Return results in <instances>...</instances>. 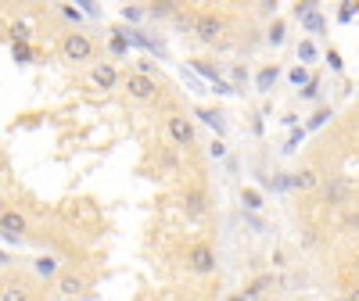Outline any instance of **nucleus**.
I'll return each instance as SVG.
<instances>
[{"label":"nucleus","mask_w":359,"mask_h":301,"mask_svg":"<svg viewBox=\"0 0 359 301\" xmlns=\"http://www.w3.org/2000/svg\"><path fill=\"white\" fill-rule=\"evenodd\" d=\"M165 133H169V140L176 144V147H194V140H198V133H194V122L187 115H180V111H172L169 118H165Z\"/></svg>","instance_id":"obj_1"},{"label":"nucleus","mask_w":359,"mask_h":301,"mask_svg":"<svg viewBox=\"0 0 359 301\" xmlns=\"http://www.w3.org/2000/svg\"><path fill=\"white\" fill-rule=\"evenodd\" d=\"M187 269L191 273H198V276H208V273H216V251L208 248V244H191L187 248Z\"/></svg>","instance_id":"obj_2"},{"label":"nucleus","mask_w":359,"mask_h":301,"mask_svg":"<svg viewBox=\"0 0 359 301\" xmlns=\"http://www.w3.org/2000/svg\"><path fill=\"white\" fill-rule=\"evenodd\" d=\"M62 50H65L69 62H90V57H94V40L86 33H65Z\"/></svg>","instance_id":"obj_3"},{"label":"nucleus","mask_w":359,"mask_h":301,"mask_svg":"<svg viewBox=\"0 0 359 301\" xmlns=\"http://www.w3.org/2000/svg\"><path fill=\"white\" fill-rule=\"evenodd\" d=\"M194 36H198L201 43H219V36H223V18L212 15V11L198 15V22H194Z\"/></svg>","instance_id":"obj_4"},{"label":"nucleus","mask_w":359,"mask_h":301,"mask_svg":"<svg viewBox=\"0 0 359 301\" xmlns=\"http://www.w3.org/2000/svg\"><path fill=\"white\" fill-rule=\"evenodd\" d=\"M126 94H130L133 101H155V97H158V83H155L151 76L133 72V76H126Z\"/></svg>","instance_id":"obj_5"},{"label":"nucleus","mask_w":359,"mask_h":301,"mask_svg":"<svg viewBox=\"0 0 359 301\" xmlns=\"http://www.w3.org/2000/svg\"><path fill=\"white\" fill-rule=\"evenodd\" d=\"M0 233H4L8 244H18L25 237V219L18 212H11V208H4V212H0Z\"/></svg>","instance_id":"obj_6"},{"label":"nucleus","mask_w":359,"mask_h":301,"mask_svg":"<svg viewBox=\"0 0 359 301\" xmlns=\"http://www.w3.org/2000/svg\"><path fill=\"white\" fill-rule=\"evenodd\" d=\"M90 83H94L97 90H115L118 86V72L111 62H97L94 69H90Z\"/></svg>","instance_id":"obj_7"},{"label":"nucleus","mask_w":359,"mask_h":301,"mask_svg":"<svg viewBox=\"0 0 359 301\" xmlns=\"http://www.w3.org/2000/svg\"><path fill=\"white\" fill-rule=\"evenodd\" d=\"M205 208H208V197H205V190L191 187V190L184 194V212H187V219H191V223H198V219L205 216Z\"/></svg>","instance_id":"obj_8"},{"label":"nucleus","mask_w":359,"mask_h":301,"mask_svg":"<svg viewBox=\"0 0 359 301\" xmlns=\"http://www.w3.org/2000/svg\"><path fill=\"white\" fill-rule=\"evenodd\" d=\"M33 273L40 280H54L57 273H62V258H54V255H36L33 258Z\"/></svg>","instance_id":"obj_9"},{"label":"nucleus","mask_w":359,"mask_h":301,"mask_svg":"<svg viewBox=\"0 0 359 301\" xmlns=\"http://www.w3.org/2000/svg\"><path fill=\"white\" fill-rule=\"evenodd\" d=\"M348 194H352V183H348V179H341V176H334V179H327V183H323V197L331 201V204L345 201Z\"/></svg>","instance_id":"obj_10"},{"label":"nucleus","mask_w":359,"mask_h":301,"mask_svg":"<svg viewBox=\"0 0 359 301\" xmlns=\"http://www.w3.org/2000/svg\"><path fill=\"white\" fill-rule=\"evenodd\" d=\"M277 79H280V69H277V65H262V69L255 72V90H259V94H273Z\"/></svg>","instance_id":"obj_11"},{"label":"nucleus","mask_w":359,"mask_h":301,"mask_svg":"<svg viewBox=\"0 0 359 301\" xmlns=\"http://www.w3.org/2000/svg\"><path fill=\"white\" fill-rule=\"evenodd\" d=\"M194 115L201 118L205 126H212V130H216V136H223V133H226V118H223L219 111H212V108H194Z\"/></svg>","instance_id":"obj_12"},{"label":"nucleus","mask_w":359,"mask_h":301,"mask_svg":"<svg viewBox=\"0 0 359 301\" xmlns=\"http://www.w3.org/2000/svg\"><path fill=\"white\" fill-rule=\"evenodd\" d=\"M86 287V280L79 276V273H62V276H57V290H62L65 298H72V294H79Z\"/></svg>","instance_id":"obj_13"},{"label":"nucleus","mask_w":359,"mask_h":301,"mask_svg":"<svg viewBox=\"0 0 359 301\" xmlns=\"http://www.w3.org/2000/svg\"><path fill=\"white\" fill-rule=\"evenodd\" d=\"M316 183H320V179H316L313 169H298V172H291V190H313Z\"/></svg>","instance_id":"obj_14"},{"label":"nucleus","mask_w":359,"mask_h":301,"mask_svg":"<svg viewBox=\"0 0 359 301\" xmlns=\"http://www.w3.org/2000/svg\"><path fill=\"white\" fill-rule=\"evenodd\" d=\"M269 287H273V273H262V276H255V280L245 287V298H248V301H255V298H262Z\"/></svg>","instance_id":"obj_15"},{"label":"nucleus","mask_w":359,"mask_h":301,"mask_svg":"<svg viewBox=\"0 0 359 301\" xmlns=\"http://www.w3.org/2000/svg\"><path fill=\"white\" fill-rule=\"evenodd\" d=\"M108 50H111L115 57H130V40H126V29H111Z\"/></svg>","instance_id":"obj_16"},{"label":"nucleus","mask_w":359,"mask_h":301,"mask_svg":"<svg viewBox=\"0 0 359 301\" xmlns=\"http://www.w3.org/2000/svg\"><path fill=\"white\" fill-rule=\"evenodd\" d=\"M191 69L201 76V79H208V83H223V76H219V69H212V65H208V62H201V57H194V62H191Z\"/></svg>","instance_id":"obj_17"},{"label":"nucleus","mask_w":359,"mask_h":301,"mask_svg":"<svg viewBox=\"0 0 359 301\" xmlns=\"http://www.w3.org/2000/svg\"><path fill=\"white\" fill-rule=\"evenodd\" d=\"M298 22H302V29H309L313 36L327 33V22H323V15H320V11H309V15H302V18H298Z\"/></svg>","instance_id":"obj_18"},{"label":"nucleus","mask_w":359,"mask_h":301,"mask_svg":"<svg viewBox=\"0 0 359 301\" xmlns=\"http://www.w3.org/2000/svg\"><path fill=\"white\" fill-rule=\"evenodd\" d=\"M313 79H316V76H309V69H306V65H294V69L287 72V83H291V86H298V90H306Z\"/></svg>","instance_id":"obj_19"},{"label":"nucleus","mask_w":359,"mask_h":301,"mask_svg":"<svg viewBox=\"0 0 359 301\" xmlns=\"http://www.w3.org/2000/svg\"><path fill=\"white\" fill-rule=\"evenodd\" d=\"M266 40H269V43H273V47H280V43L287 40V25H284L280 18H273V25H269V29H266Z\"/></svg>","instance_id":"obj_20"},{"label":"nucleus","mask_w":359,"mask_h":301,"mask_svg":"<svg viewBox=\"0 0 359 301\" xmlns=\"http://www.w3.org/2000/svg\"><path fill=\"white\" fill-rule=\"evenodd\" d=\"M241 201H245L248 212H262V208H266V204H262V194H259L255 187H245V190H241Z\"/></svg>","instance_id":"obj_21"},{"label":"nucleus","mask_w":359,"mask_h":301,"mask_svg":"<svg viewBox=\"0 0 359 301\" xmlns=\"http://www.w3.org/2000/svg\"><path fill=\"white\" fill-rule=\"evenodd\" d=\"M334 118V111L331 108H320L316 115H309V122H306V133H313V130H320V126H327Z\"/></svg>","instance_id":"obj_22"},{"label":"nucleus","mask_w":359,"mask_h":301,"mask_svg":"<svg viewBox=\"0 0 359 301\" xmlns=\"http://www.w3.org/2000/svg\"><path fill=\"white\" fill-rule=\"evenodd\" d=\"M11 57L18 65H33V47L29 43H11Z\"/></svg>","instance_id":"obj_23"},{"label":"nucleus","mask_w":359,"mask_h":301,"mask_svg":"<svg viewBox=\"0 0 359 301\" xmlns=\"http://www.w3.org/2000/svg\"><path fill=\"white\" fill-rule=\"evenodd\" d=\"M298 62H302L306 69L316 62V43H313V40H302V43H298Z\"/></svg>","instance_id":"obj_24"},{"label":"nucleus","mask_w":359,"mask_h":301,"mask_svg":"<svg viewBox=\"0 0 359 301\" xmlns=\"http://www.w3.org/2000/svg\"><path fill=\"white\" fill-rule=\"evenodd\" d=\"M0 301H29V290L22 284H8L4 294H0Z\"/></svg>","instance_id":"obj_25"},{"label":"nucleus","mask_w":359,"mask_h":301,"mask_svg":"<svg viewBox=\"0 0 359 301\" xmlns=\"http://www.w3.org/2000/svg\"><path fill=\"white\" fill-rule=\"evenodd\" d=\"M302 140H306V126H298V130H291V136L284 140L280 150H284V155H291V150H298V144H302Z\"/></svg>","instance_id":"obj_26"},{"label":"nucleus","mask_w":359,"mask_h":301,"mask_svg":"<svg viewBox=\"0 0 359 301\" xmlns=\"http://www.w3.org/2000/svg\"><path fill=\"white\" fill-rule=\"evenodd\" d=\"M208 158H216V162L226 158V144L223 140H212V144H208Z\"/></svg>","instance_id":"obj_27"},{"label":"nucleus","mask_w":359,"mask_h":301,"mask_svg":"<svg viewBox=\"0 0 359 301\" xmlns=\"http://www.w3.org/2000/svg\"><path fill=\"white\" fill-rule=\"evenodd\" d=\"M298 94H302L306 101H320V79H313L306 90H298Z\"/></svg>","instance_id":"obj_28"},{"label":"nucleus","mask_w":359,"mask_h":301,"mask_svg":"<svg viewBox=\"0 0 359 301\" xmlns=\"http://www.w3.org/2000/svg\"><path fill=\"white\" fill-rule=\"evenodd\" d=\"M176 8L172 4H151V8H147V15H151V18H165V15H172Z\"/></svg>","instance_id":"obj_29"},{"label":"nucleus","mask_w":359,"mask_h":301,"mask_svg":"<svg viewBox=\"0 0 359 301\" xmlns=\"http://www.w3.org/2000/svg\"><path fill=\"white\" fill-rule=\"evenodd\" d=\"M355 11H359V4L345 0V4H341V11H338V18H341V22H352V18H355Z\"/></svg>","instance_id":"obj_30"},{"label":"nucleus","mask_w":359,"mask_h":301,"mask_svg":"<svg viewBox=\"0 0 359 301\" xmlns=\"http://www.w3.org/2000/svg\"><path fill=\"white\" fill-rule=\"evenodd\" d=\"M245 79H248V72H245L241 65H233V69H230V86H233V90H237V86H241Z\"/></svg>","instance_id":"obj_31"},{"label":"nucleus","mask_w":359,"mask_h":301,"mask_svg":"<svg viewBox=\"0 0 359 301\" xmlns=\"http://www.w3.org/2000/svg\"><path fill=\"white\" fill-rule=\"evenodd\" d=\"M323 62H327V65H331L334 72H341V54H338L334 47H331V50H327V54H323Z\"/></svg>","instance_id":"obj_32"},{"label":"nucleus","mask_w":359,"mask_h":301,"mask_svg":"<svg viewBox=\"0 0 359 301\" xmlns=\"http://www.w3.org/2000/svg\"><path fill=\"white\" fill-rule=\"evenodd\" d=\"M137 72H140V76H151V79H155V62H151V57H140V62H137Z\"/></svg>","instance_id":"obj_33"},{"label":"nucleus","mask_w":359,"mask_h":301,"mask_svg":"<svg viewBox=\"0 0 359 301\" xmlns=\"http://www.w3.org/2000/svg\"><path fill=\"white\" fill-rule=\"evenodd\" d=\"M79 11H83V15H90V18H97V15H101V8L94 4V0H79Z\"/></svg>","instance_id":"obj_34"},{"label":"nucleus","mask_w":359,"mask_h":301,"mask_svg":"<svg viewBox=\"0 0 359 301\" xmlns=\"http://www.w3.org/2000/svg\"><path fill=\"white\" fill-rule=\"evenodd\" d=\"M144 15H147L144 8H123V18H126V22H140Z\"/></svg>","instance_id":"obj_35"},{"label":"nucleus","mask_w":359,"mask_h":301,"mask_svg":"<svg viewBox=\"0 0 359 301\" xmlns=\"http://www.w3.org/2000/svg\"><path fill=\"white\" fill-rule=\"evenodd\" d=\"M62 15H65L69 22H79V15H83V11H79V8H72V4H65V8H62Z\"/></svg>","instance_id":"obj_36"},{"label":"nucleus","mask_w":359,"mask_h":301,"mask_svg":"<svg viewBox=\"0 0 359 301\" xmlns=\"http://www.w3.org/2000/svg\"><path fill=\"white\" fill-rule=\"evenodd\" d=\"M259 11H262V15H277V4H273V0H262Z\"/></svg>","instance_id":"obj_37"},{"label":"nucleus","mask_w":359,"mask_h":301,"mask_svg":"<svg viewBox=\"0 0 359 301\" xmlns=\"http://www.w3.org/2000/svg\"><path fill=\"white\" fill-rule=\"evenodd\" d=\"M280 122H284V126H291V130H298V115H284Z\"/></svg>","instance_id":"obj_38"},{"label":"nucleus","mask_w":359,"mask_h":301,"mask_svg":"<svg viewBox=\"0 0 359 301\" xmlns=\"http://www.w3.org/2000/svg\"><path fill=\"white\" fill-rule=\"evenodd\" d=\"M345 301H359V287H352V290H348V298H345Z\"/></svg>","instance_id":"obj_39"},{"label":"nucleus","mask_w":359,"mask_h":301,"mask_svg":"<svg viewBox=\"0 0 359 301\" xmlns=\"http://www.w3.org/2000/svg\"><path fill=\"white\" fill-rule=\"evenodd\" d=\"M226 301H248V298H245V294H230Z\"/></svg>","instance_id":"obj_40"},{"label":"nucleus","mask_w":359,"mask_h":301,"mask_svg":"<svg viewBox=\"0 0 359 301\" xmlns=\"http://www.w3.org/2000/svg\"><path fill=\"white\" fill-rule=\"evenodd\" d=\"M355 273H359V258H355Z\"/></svg>","instance_id":"obj_41"}]
</instances>
